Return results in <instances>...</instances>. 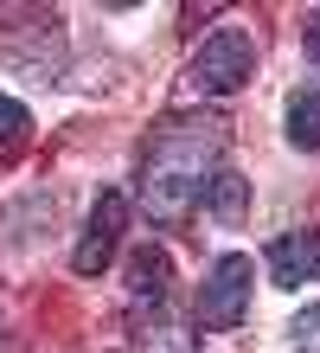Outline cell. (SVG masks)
Segmentation results:
<instances>
[{"label": "cell", "instance_id": "1", "mask_svg": "<svg viewBox=\"0 0 320 353\" xmlns=\"http://www.w3.org/2000/svg\"><path fill=\"white\" fill-rule=\"evenodd\" d=\"M218 148H224V122L218 116H167L147 135V154H141V205L160 225L192 219V205L211 186Z\"/></svg>", "mask_w": 320, "mask_h": 353}, {"label": "cell", "instance_id": "2", "mask_svg": "<svg viewBox=\"0 0 320 353\" xmlns=\"http://www.w3.org/2000/svg\"><path fill=\"white\" fill-rule=\"evenodd\" d=\"M250 71H256V46H250V32H211L199 52H192V84H199L205 97H231V90H244L250 84Z\"/></svg>", "mask_w": 320, "mask_h": 353}, {"label": "cell", "instance_id": "3", "mask_svg": "<svg viewBox=\"0 0 320 353\" xmlns=\"http://www.w3.org/2000/svg\"><path fill=\"white\" fill-rule=\"evenodd\" d=\"M250 257H218L211 276L199 283V321L205 327H244V308H250Z\"/></svg>", "mask_w": 320, "mask_h": 353}, {"label": "cell", "instance_id": "4", "mask_svg": "<svg viewBox=\"0 0 320 353\" xmlns=\"http://www.w3.org/2000/svg\"><path fill=\"white\" fill-rule=\"evenodd\" d=\"M122 219H128V199L122 193H103L90 205V232H83V244H77V270H83V276H96V270L109 263V251L122 244Z\"/></svg>", "mask_w": 320, "mask_h": 353}, {"label": "cell", "instance_id": "5", "mask_svg": "<svg viewBox=\"0 0 320 353\" xmlns=\"http://www.w3.org/2000/svg\"><path fill=\"white\" fill-rule=\"evenodd\" d=\"M320 276V232H282V238H269V283H308Z\"/></svg>", "mask_w": 320, "mask_h": 353}, {"label": "cell", "instance_id": "6", "mask_svg": "<svg viewBox=\"0 0 320 353\" xmlns=\"http://www.w3.org/2000/svg\"><path fill=\"white\" fill-rule=\"evenodd\" d=\"M135 353H199V341H192V327L167 302H154V308H141V321H135Z\"/></svg>", "mask_w": 320, "mask_h": 353}, {"label": "cell", "instance_id": "7", "mask_svg": "<svg viewBox=\"0 0 320 353\" xmlns=\"http://www.w3.org/2000/svg\"><path fill=\"white\" fill-rule=\"evenodd\" d=\"M167 276H173V263H167L160 244H135L128 251V289L141 302H167Z\"/></svg>", "mask_w": 320, "mask_h": 353}, {"label": "cell", "instance_id": "8", "mask_svg": "<svg viewBox=\"0 0 320 353\" xmlns=\"http://www.w3.org/2000/svg\"><path fill=\"white\" fill-rule=\"evenodd\" d=\"M244 205H250V186H244V174H211V193H205V212L218 219V225H244Z\"/></svg>", "mask_w": 320, "mask_h": 353}, {"label": "cell", "instance_id": "9", "mask_svg": "<svg viewBox=\"0 0 320 353\" xmlns=\"http://www.w3.org/2000/svg\"><path fill=\"white\" fill-rule=\"evenodd\" d=\"M288 141L295 148H320V90L288 97Z\"/></svg>", "mask_w": 320, "mask_h": 353}, {"label": "cell", "instance_id": "10", "mask_svg": "<svg viewBox=\"0 0 320 353\" xmlns=\"http://www.w3.org/2000/svg\"><path fill=\"white\" fill-rule=\"evenodd\" d=\"M0 141H26V103H13V97H0Z\"/></svg>", "mask_w": 320, "mask_h": 353}, {"label": "cell", "instance_id": "11", "mask_svg": "<svg viewBox=\"0 0 320 353\" xmlns=\"http://www.w3.org/2000/svg\"><path fill=\"white\" fill-rule=\"evenodd\" d=\"M295 347H308V353H320V308H308V315L295 321Z\"/></svg>", "mask_w": 320, "mask_h": 353}, {"label": "cell", "instance_id": "12", "mask_svg": "<svg viewBox=\"0 0 320 353\" xmlns=\"http://www.w3.org/2000/svg\"><path fill=\"white\" fill-rule=\"evenodd\" d=\"M308 58H314V65H320V13L308 19Z\"/></svg>", "mask_w": 320, "mask_h": 353}, {"label": "cell", "instance_id": "13", "mask_svg": "<svg viewBox=\"0 0 320 353\" xmlns=\"http://www.w3.org/2000/svg\"><path fill=\"white\" fill-rule=\"evenodd\" d=\"M0 353H7V334H0Z\"/></svg>", "mask_w": 320, "mask_h": 353}]
</instances>
